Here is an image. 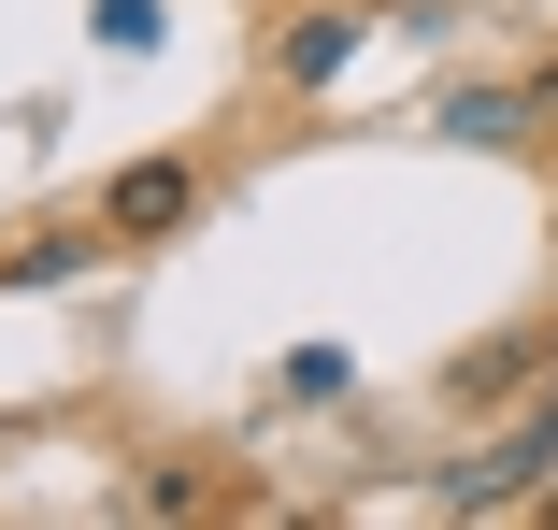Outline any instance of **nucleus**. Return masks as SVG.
Returning a JSON list of instances; mask_svg holds the SVG:
<instances>
[{
  "label": "nucleus",
  "mask_w": 558,
  "mask_h": 530,
  "mask_svg": "<svg viewBox=\"0 0 558 530\" xmlns=\"http://www.w3.org/2000/svg\"><path fill=\"white\" fill-rule=\"evenodd\" d=\"M544 459H558V387H544V401L515 415V431H501L487 459H459V473H429V502H444V516H487V502H530V473H544Z\"/></svg>",
  "instance_id": "f257e3e1"
},
{
  "label": "nucleus",
  "mask_w": 558,
  "mask_h": 530,
  "mask_svg": "<svg viewBox=\"0 0 558 530\" xmlns=\"http://www.w3.org/2000/svg\"><path fill=\"white\" fill-rule=\"evenodd\" d=\"M530 116H558L544 86H459L429 130H444V144H530Z\"/></svg>",
  "instance_id": "7ed1b4c3"
},
{
  "label": "nucleus",
  "mask_w": 558,
  "mask_h": 530,
  "mask_svg": "<svg viewBox=\"0 0 558 530\" xmlns=\"http://www.w3.org/2000/svg\"><path fill=\"white\" fill-rule=\"evenodd\" d=\"M515 373H530V345H487V359H459V401H501Z\"/></svg>",
  "instance_id": "0eeeda50"
},
{
  "label": "nucleus",
  "mask_w": 558,
  "mask_h": 530,
  "mask_svg": "<svg viewBox=\"0 0 558 530\" xmlns=\"http://www.w3.org/2000/svg\"><path fill=\"white\" fill-rule=\"evenodd\" d=\"M359 15H373V0H359ZM359 15H344V0H329V15H301V29L272 44V72H287V86H329V72L359 58Z\"/></svg>",
  "instance_id": "20e7f679"
},
{
  "label": "nucleus",
  "mask_w": 558,
  "mask_h": 530,
  "mask_svg": "<svg viewBox=\"0 0 558 530\" xmlns=\"http://www.w3.org/2000/svg\"><path fill=\"white\" fill-rule=\"evenodd\" d=\"M86 29H100V58H144L158 44V0H86Z\"/></svg>",
  "instance_id": "423d86ee"
},
{
  "label": "nucleus",
  "mask_w": 558,
  "mask_h": 530,
  "mask_svg": "<svg viewBox=\"0 0 558 530\" xmlns=\"http://www.w3.org/2000/svg\"><path fill=\"white\" fill-rule=\"evenodd\" d=\"M344 387H359L344 345H287V401H344Z\"/></svg>",
  "instance_id": "39448f33"
},
{
  "label": "nucleus",
  "mask_w": 558,
  "mask_h": 530,
  "mask_svg": "<svg viewBox=\"0 0 558 530\" xmlns=\"http://www.w3.org/2000/svg\"><path fill=\"white\" fill-rule=\"evenodd\" d=\"M373 15H401V0H373Z\"/></svg>",
  "instance_id": "6e6552de"
},
{
  "label": "nucleus",
  "mask_w": 558,
  "mask_h": 530,
  "mask_svg": "<svg viewBox=\"0 0 558 530\" xmlns=\"http://www.w3.org/2000/svg\"><path fill=\"white\" fill-rule=\"evenodd\" d=\"M186 216H201V172H186V158H130L116 201H100V230H116V244H172Z\"/></svg>",
  "instance_id": "f03ea898"
}]
</instances>
